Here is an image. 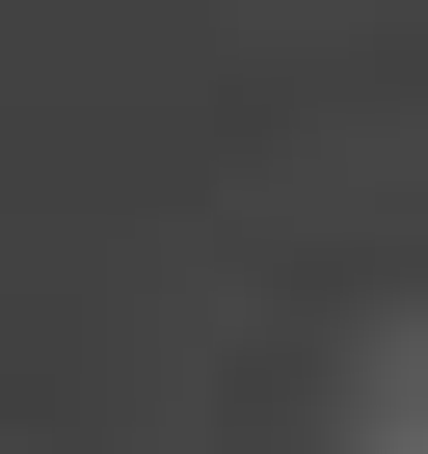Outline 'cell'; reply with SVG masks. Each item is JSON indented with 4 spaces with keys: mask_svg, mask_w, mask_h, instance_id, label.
<instances>
[{
    "mask_svg": "<svg viewBox=\"0 0 428 454\" xmlns=\"http://www.w3.org/2000/svg\"><path fill=\"white\" fill-rule=\"evenodd\" d=\"M401 454H428V427H401Z\"/></svg>",
    "mask_w": 428,
    "mask_h": 454,
    "instance_id": "cell-1",
    "label": "cell"
}]
</instances>
